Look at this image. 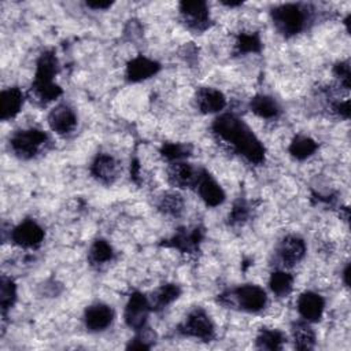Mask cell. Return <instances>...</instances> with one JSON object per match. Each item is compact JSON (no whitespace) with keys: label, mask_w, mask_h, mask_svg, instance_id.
I'll list each match as a JSON object with an SVG mask.
<instances>
[{"label":"cell","mask_w":351,"mask_h":351,"mask_svg":"<svg viewBox=\"0 0 351 351\" xmlns=\"http://www.w3.org/2000/svg\"><path fill=\"white\" fill-rule=\"evenodd\" d=\"M180 293H181V289L176 284H165V285H162L160 288H158L152 293L151 299H148L149 304H151V308L159 310V308H163V307L169 306L176 299H178Z\"/></svg>","instance_id":"23"},{"label":"cell","mask_w":351,"mask_h":351,"mask_svg":"<svg viewBox=\"0 0 351 351\" xmlns=\"http://www.w3.org/2000/svg\"><path fill=\"white\" fill-rule=\"evenodd\" d=\"M112 318H114L112 308L104 303L90 304L84 314L85 326L92 332L104 330L107 326L111 325Z\"/></svg>","instance_id":"12"},{"label":"cell","mask_w":351,"mask_h":351,"mask_svg":"<svg viewBox=\"0 0 351 351\" xmlns=\"http://www.w3.org/2000/svg\"><path fill=\"white\" fill-rule=\"evenodd\" d=\"M178 330L185 336L200 339L203 341H210L214 337V324L203 308L192 310L178 326Z\"/></svg>","instance_id":"4"},{"label":"cell","mask_w":351,"mask_h":351,"mask_svg":"<svg viewBox=\"0 0 351 351\" xmlns=\"http://www.w3.org/2000/svg\"><path fill=\"white\" fill-rule=\"evenodd\" d=\"M236 47L240 53H251V52H259L262 43L256 33H241L237 38Z\"/></svg>","instance_id":"31"},{"label":"cell","mask_w":351,"mask_h":351,"mask_svg":"<svg viewBox=\"0 0 351 351\" xmlns=\"http://www.w3.org/2000/svg\"><path fill=\"white\" fill-rule=\"evenodd\" d=\"M11 239L19 247L36 248L44 240V230L37 222L26 219L12 229Z\"/></svg>","instance_id":"8"},{"label":"cell","mask_w":351,"mask_h":351,"mask_svg":"<svg viewBox=\"0 0 351 351\" xmlns=\"http://www.w3.org/2000/svg\"><path fill=\"white\" fill-rule=\"evenodd\" d=\"M47 143V133L36 128L16 130L10 137V147L12 152L22 159H30L36 156Z\"/></svg>","instance_id":"3"},{"label":"cell","mask_w":351,"mask_h":351,"mask_svg":"<svg viewBox=\"0 0 351 351\" xmlns=\"http://www.w3.org/2000/svg\"><path fill=\"white\" fill-rule=\"evenodd\" d=\"M202 239H203V230L200 228L181 229L170 240H167L166 244L182 252H193L197 250Z\"/></svg>","instance_id":"18"},{"label":"cell","mask_w":351,"mask_h":351,"mask_svg":"<svg viewBox=\"0 0 351 351\" xmlns=\"http://www.w3.org/2000/svg\"><path fill=\"white\" fill-rule=\"evenodd\" d=\"M118 170H119L118 162L115 160L114 156L108 154L96 155V158L90 165L92 176L103 184H112L118 177Z\"/></svg>","instance_id":"14"},{"label":"cell","mask_w":351,"mask_h":351,"mask_svg":"<svg viewBox=\"0 0 351 351\" xmlns=\"http://www.w3.org/2000/svg\"><path fill=\"white\" fill-rule=\"evenodd\" d=\"M23 104V92L16 88H8L1 92L0 96V118L3 121L14 118Z\"/></svg>","instance_id":"19"},{"label":"cell","mask_w":351,"mask_h":351,"mask_svg":"<svg viewBox=\"0 0 351 351\" xmlns=\"http://www.w3.org/2000/svg\"><path fill=\"white\" fill-rule=\"evenodd\" d=\"M292 339L298 350H311L315 344V333L307 321H296L291 328Z\"/></svg>","instance_id":"22"},{"label":"cell","mask_w":351,"mask_h":351,"mask_svg":"<svg viewBox=\"0 0 351 351\" xmlns=\"http://www.w3.org/2000/svg\"><path fill=\"white\" fill-rule=\"evenodd\" d=\"M250 108L255 115H258L259 118H265V119L277 118L280 114V107H278L277 101L267 95L254 96L250 101Z\"/></svg>","instance_id":"21"},{"label":"cell","mask_w":351,"mask_h":351,"mask_svg":"<svg viewBox=\"0 0 351 351\" xmlns=\"http://www.w3.org/2000/svg\"><path fill=\"white\" fill-rule=\"evenodd\" d=\"M196 186H197V192H199L200 197L203 199V202L207 206L215 207V206H219L223 203L225 192L221 188V185L210 176L208 171H206V170L199 171Z\"/></svg>","instance_id":"9"},{"label":"cell","mask_w":351,"mask_h":351,"mask_svg":"<svg viewBox=\"0 0 351 351\" xmlns=\"http://www.w3.org/2000/svg\"><path fill=\"white\" fill-rule=\"evenodd\" d=\"M213 132L229 143L240 155L254 165L265 162V147L252 130L233 114H222L213 122Z\"/></svg>","instance_id":"1"},{"label":"cell","mask_w":351,"mask_h":351,"mask_svg":"<svg viewBox=\"0 0 351 351\" xmlns=\"http://www.w3.org/2000/svg\"><path fill=\"white\" fill-rule=\"evenodd\" d=\"M160 70V64L143 55L133 58L126 66V78L130 82L144 81L151 78Z\"/></svg>","instance_id":"15"},{"label":"cell","mask_w":351,"mask_h":351,"mask_svg":"<svg viewBox=\"0 0 351 351\" xmlns=\"http://www.w3.org/2000/svg\"><path fill=\"white\" fill-rule=\"evenodd\" d=\"M317 148H318V144L311 137L299 134V136L293 137V140L289 144L288 151L295 159L303 160V159H307L308 156H311L317 151Z\"/></svg>","instance_id":"24"},{"label":"cell","mask_w":351,"mask_h":351,"mask_svg":"<svg viewBox=\"0 0 351 351\" xmlns=\"http://www.w3.org/2000/svg\"><path fill=\"white\" fill-rule=\"evenodd\" d=\"M151 310L148 298L141 292H133L125 307V322L133 330L145 328V322Z\"/></svg>","instance_id":"5"},{"label":"cell","mask_w":351,"mask_h":351,"mask_svg":"<svg viewBox=\"0 0 351 351\" xmlns=\"http://www.w3.org/2000/svg\"><path fill=\"white\" fill-rule=\"evenodd\" d=\"M191 152V147L186 144H180V143H166L160 148V154L165 159L177 162L188 156Z\"/></svg>","instance_id":"30"},{"label":"cell","mask_w":351,"mask_h":351,"mask_svg":"<svg viewBox=\"0 0 351 351\" xmlns=\"http://www.w3.org/2000/svg\"><path fill=\"white\" fill-rule=\"evenodd\" d=\"M158 210L167 217H178L184 210V199L178 192H166L159 197Z\"/></svg>","instance_id":"25"},{"label":"cell","mask_w":351,"mask_h":351,"mask_svg":"<svg viewBox=\"0 0 351 351\" xmlns=\"http://www.w3.org/2000/svg\"><path fill=\"white\" fill-rule=\"evenodd\" d=\"M278 258L285 266H293L300 262L306 254V244L299 236H287L278 245Z\"/></svg>","instance_id":"11"},{"label":"cell","mask_w":351,"mask_h":351,"mask_svg":"<svg viewBox=\"0 0 351 351\" xmlns=\"http://www.w3.org/2000/svg\"><path fill=\"white\" fill-rule=\"evenodd\" d=\"M233 296L237 302V304L250 313H256L262 310L266 306L267 296L263 288L255 284H245L234 289Z\"/></svg>","instance_id":"7"},{"label":"cell","mask_w":351,"mask_h":351,"mask_svg":"<svg viewBox=\"0 0 351 351\" xmlns=\"http://www.w3.org/2000/svg\"><path fill=\"white\" fill-rule=\"evenodd\" d=\"M58 73V59L52 51H45L40 55L36 66L33 84H51Z\"/></svg>","instance_id":"20"},{"label":"cell","mask_w":351,"mask_h":351,"mask_svg":"<svg viewBox=\"0 0 351 351\" xmlns=\"http://www.w3.org/2000/svg\"><path fill=\"white\" fill-rule=\"evenodd\" d=\"M335 111L340 115V117H343V118H348V115H350V107H348V100H346V101H343V103H337V104H335Z\"/></svg>","instance_id":"35"},{"label":"cell","mask_w":351,"mask_h":351,"mask_svg":"<svg viewBox=\"0 0 351 351\" xmlns=\"http://www.w3.org/2000/svg\"><path fill=\"white\" fill-rule=\"evenodd\" d=\"M199 177V171L193 169L192 165L177 160L173 165H170L167 170V180L173 186L177 188H189L192 185H196Z\"/></svg>","instance_id":"16"},{"label":"cell","mask_w":351,"mask_h":351,"mask_svg":"<svg viewBox=\"0 0 351 351\" xmlns=\"http://www.w3.org/2000/svg\"><path fill=\"white\" fill-rule=\"evenodd\" d=\"M86 5L93 10H107L112 5V3H110V1H88Z\"/></svg>","instance_id":"36"},{"label":"cell","mask_w":351,"mask_h":351,"mask_svg":"<svg viewBox=\"0 0 351 351\" xmlns=\"http://www.w3.org/2000/svg\"><path fill=\"white\" fill-rule=\"evenodd\" d=\"M48 125L58 134H67L77 126L74 111L66 104H58L48 114Z\"/></svg>","instance_id":"10"},{"label":"cell","mask_w":351,"mask_h":351,"mask_svg":"<svg viewBox=\"0 0 351 351\" xmlns=\"http://www.w3.org/2000/svg\"><path fill=\"white\" fill-rule=\"evenodd\" d=\"M248 213H250V207L244 200H237L233 204V208L229 214V221L232 223H241L248 218Z\"/></svg>","instance_id":"32"},{"label":"cell","mask_w":351,"mask_h":351,"mask_svg":"<svg viewBox=\"0 0 351 351\" xmlns=\"http://www.w3.org/2000/svg\"><path fill=\"white\" fill-rule=\"evenodd\" d=\"M306 11L299 4H281L271 11L276 29L289 37L300 33L306 25Z\"/></svg>","instance_id":"2"},{"label":"cell","mask_w":351,"mask_h":351,"mask_svg":"<svg viewBox=\"0 0 351 351\" xmlns=\"http://www.w3.org/2000/svg\"><path fill=\"white\" fill-rule=\"evenodd\" d=\"M196 103L202 112L204 114H214L221 111L226 106V99L222 92L218 89L204 86L200 88L196 93Z\"/></svg>","instance_id":"17"},{"label":"cell","mask_w":351,"mask_h":351,"mask_svg":"<svg viewBox=\"0 0 351 351\" xmlns=\"http://www.w3.org/2000/svg\"><path fill=\"white\" fill-rule=\"evenodd\" d=\"M16 300V287L14 281L8 277H1L0 281V307L3 314H5Z\"/></svg>","instance_id":"29"},{"label":"cell","mask_w":351,"mask_h":351,"mask_svg":"<svg viewBox=\"0 0 351 351\" xmlns=\"http://www.w3.org/2000/svg\"><path fill=\"white\" fill-rule=\"evenodd\" d=\"M114 256V251L112 247L103 239L96 240L90 248H89V254H88V259L92 265L95 266H100L104 265L107 262H110Z\"/></svg>","instance_id":"26"},{"label":"cell","mask_w":351,"mask_h":351,"mask_svg":"<svg viewBox=\"0 0 351 351\" xmlns=\"http://www.w3.org/2000/svg\"><path fill=\"white\" fill-rule=\"evenodd\" d=\"M180 14L185 25L195 32H203L210 26L208 7L204 1H181Z\"/></svg>","instance_id":"6"},{"label":"cell","mask_w":351,"mask_h":351,"mask_svg":"<svg viewBox=\"0 0 351 351\" xmlns=\"http://www.w3.org/2000/svg\"><path fill=\"white\" fill-rule=\"evenodd\" d=\"M348 276H350V265H347L344 271H343V278H344V284L346 285H348Z\"/></svg>","instance_id":"37"},{"label":"cell","mask_w":351,"mask_h":351,"mask_svg":"<svg viewBox=\"0 0 351 351\" xmlns=\"http://www.w3.org/2000/svg\"><path fill=\"white\" fill-rule=\"evenodd\" d=\"M333 73L340 80V84L348 89L350 88V64L348 62H339L335 64L333 67Z\"/></svg>","instance_id":"34"},{"label":"cell","mask_w":351,"mask_h":351,"mask_svg":"<svg viewBox=\"0 0 351 351\" xmlns=\"http://www.w3.org/2000/svg\"><path fill=\"white\" fill-rule=\"evenodd\" d=\"M152 340H154V335L143 328L141 333H138L133 340H130V343L128 344V348H137V350L143 348V350H147V348H151Z\"/></svg>","instance_id":"33"},{"label":"cell","mask_w":351,"mask_h":351,"mask_svg":"<svg viewBox=\"0 0 351 351\" xmlns=\"http://www.w3.org/2000/svg\"><path fill=\"white\" fill-rule=\"evenodd\" d=\"M269 287L273 293L277 296H287L292 291L293 287V277L292 274L284 271V270H277L273 271L269 280Z\"/></svg>","instance_id":"27"},{"label":"cell","mask_w":351,"mask_h":351,"mask_svg":"<svg viewBox=\"0 0 351 351\" xmlns=\"http://www.w3.org/2000/svg\"><path fill=\"white\" fill-rule=\"evenodd\" d=\"M284 335L276 329H262L256 336V347L261 350H281Z\"/></svg>","instance_id":"28"},{"label":"cell","mask_w":351,"mask_h":351,"mask_svg":"<svg viewBox=\"0 0 351 351\" xmlns=\"http://www.w3.org/2000/svg\"><path fill=\"white\" fill-rule=\"evenodd\" d=\"M324 299L321 295L306 291L298 299V311L307 322H317L321 319L324 313Z\"/></svg>","instance_id":"13"}]
</instances>
